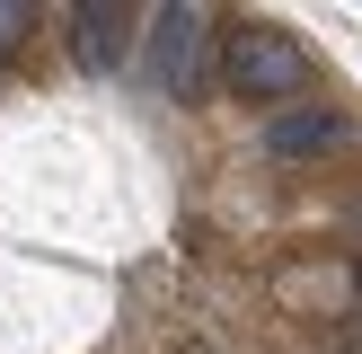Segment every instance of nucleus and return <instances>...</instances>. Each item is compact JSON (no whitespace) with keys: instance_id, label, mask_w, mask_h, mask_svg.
<instances>
[{"instance_id":"obj_4","label":"nucleus","mask_w":362,"mask_h":354,"mask_svg":"<svg viewBox=\"0 0 362 354\" xmlns=\"http://www.w3.org/2000/svg\"><path fill=\"white\" fill-rule=\"evenodd\" d=\"M345 133V124L327 115V106H292V115L265 124V142H274V159H300V151H327V142Z\"/></svg>"},{"instance_id":"obj_1","label":"nucleus","mask_w":362,"mask_h":354,"mask_svg":"<svg viewBox=\"0 0 362 354\" xmlns=\"http://www.w3.org/2000/svg\"><path fill=\"white\" fill-rule=\"evenodd\" d=\"M230 88L239 98H300L310 88V53L292 27H239L230 35Z\"/></svg>"},{"instance_id":"obj_2","label":"nucleus","mask_w":362,"mask_h":354,"mask_svg":"<svg viewBox=\"0 0 362 354\" xmlns=\"http://www.w3.org/2000/svg\"><path fill=\"white\" fill-rule=\"evenodd\" d=\"M151 35H159V80L177 88V98H194V88H204V45H212V18L194 9V0H177V9H159L151 18Z\"/></svg>"},{"instance_id":"obj_3","label":"nucleus","mask_w":362,"mask_h":354,"mask_svg":"<svg viewBox=\"0 0 362 354\" xmlns=\"http://www.w3.org/2000/svg\"><path fill=\"white\" fill-rule=\"evenodd\" d=\"M71 53H80L88 71H115L124 53H133V9H124V0H80V9H71Z\"/></svg>"}]
</instances>
